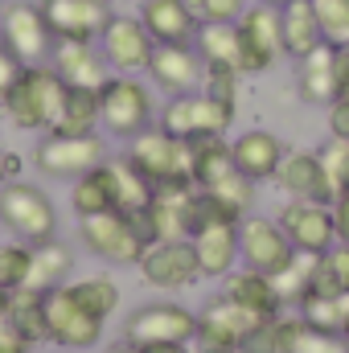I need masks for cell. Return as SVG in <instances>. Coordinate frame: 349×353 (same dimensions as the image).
Instances as JSON below:
<instances>
[{"label":"cell","instance_id":"obj_5","mask_svg":"<svg viewBox=\"0 0 349 353\" xmlns=\"http://www.w3.org/2000/svg\"><path fill=\"white\" fill-rule=\"evenodd\" d=\"M235 123V103L218 99L210 90H189L173 94L161 111V128L173 132L181 140H206V136H226V128Z\"/></svg>","mask_w":349,"mask_h":353},{"label":"cell","instance_id":"obj_23","mask_svg":"<svg viewBox=\"0 0 349 353\" xmlns=\"http://www.w3.org/2000/svg\"><path fill=\"white\" fill-rule=\"evenodd\" d=\"M189 247L197 255L201 275H230L239 263V222H214V226H197L189 234Z\"/></svg>","mask_w":349,"mask_h":353},{"label":"cell","instance_id":"obj_52","mask_svg":"<svg viewBox=\"0 0 349 353\" xmlns=\"http://www.w3.org/2000/svg\"><path fill=\"white\" fill-rule=\"evenodd\" d=\"M267 4H275V8H279V4H292V0H267Z\"/></svg>","mask_w":349,"mask_h":353},{"label":"cell","instance_id":"obj_25","mask_svg":"<svg viewBox=\"0 0 349 353\" xmlns=\"http://www.w3.org/2000/svg\"><path fill=\"white\" fill-rule=\"evenodd\" d=\"M296 87L308 103H333L341 94V79H337V46L321 41L312 54H304L296 62Z\"/></svg>","mask_w":349,"mask_h":353},{"label":"cell","instance_id":"obj_16","mask_svg":"<svg viewBox=\"0 0 349 353\" xmlns=\"http://www.w3.org/2000/svg\"><path fill=\"white\" fill-rule=\"evenodd\" d=\"M193 193H197L193 181H173V185H157L152 189V201L144 210L152 243H161V239H189L193 234Z\"/></svg>","mask_w":349,"mask_h":353},{"label":"cell","instance_id":"obj_42","mask_svg":"<svg viewBox=\"0 0 349 353\" xmlns=\"http://www.w3.org/2000/svg\"><path fill=\"white\" fill-rule=\"evenodd\" d=\"M29 271V243H0V292H17Z\"/></svg>","mask_w":349,"mask_h":353},{"label":"cell","instance_id":"obj_38","mask_svg":"<svg viewBox=\"0 0 349 353\" xmlns=\"http://www.w3.org/2000/svg\"><path fill=\"white\" fill-rule=\"evenodd\" d=\"M70 292H74V300L94 312L99 321H107L115 308H119V288L107 279V275H90V279H79V283H70Z\"/></svg>","mask_w":349,"mask_h":353},{"label":"cell","instance_id":"obj_44","mask_svg":"<svg viewBox=\"0 0 349 353\" xmlns=\"http://www.w3.org/2000/svg\"><path fill=\"white\" fill-rule=\"evenodd\" d=\"M21 70H25V62H21V58L4 46V37H0V94L17 83V74H21Z\"/></svg>","mask_w":349,"mask_h":353},{"label":"cell","instance_id":"obj_49","mask_svg":"<svg viewBox=\"0 0 349 353\" xmlns=\"http://www.w3.org/2000/svg\"><path fill=\"white\" fill-rule=\"evenodd\" d=\"M17 173V161L4 152V144H0V185H8V176Z\"/></svg>","mask_w":349,"mask_h":353},{"label":"cell","instance_id":"obj_47","mask_svg":"<svg viewBox=\"0 0 349 353\" xmlns=\"http://www.w3.org/2000/svg\"><path fill=\"white\" fill-rule=\"evenodd\" d=\"M0 353H29V341L21 337L17 325H4L0 329Z\"/></svg>","mask_w":349,"mask_h":353},{"label":"cell","instance_id":"obj_20","mask_svg":"<svg viewBox=\"0 0 349 353\" xmlns=\"http://www.w3.org/2000/svg\"><path fill=\"white\" fill-rule=\"evenodd\" d=\"M41 12H46L54 37L99 41V33L115 17V4L111 0H41Z\"/></svg>","mask_w":349,"mask_h":353},{"label":"cell","instance_id":"obj_39","mask_svg":"<svg viewBox=\"0 0 349 353\" xmlns=\"http://www.w3.org/2000/svg\"><path fill=\"white\" fill-rule=\"evenodd\" d=\"M296 308H300V321H308L312 329L341 333V296H321V292H308Z\"/></svg>","mask_w":349,"mask_h":353},{"label":"cell","instance_id":"obj_30","mask_svg":"<svg viewBox=\"0 0 349 353\" xmlns=\"http://www.w3.org/2000/svg\"><path fill=\"white\" fill-rule=\"evenodd\" d=\"M70 267H74L70 247H62L58 239L37 243V247H29V271H25V283H21V288H29V292H50V288L66 283Z\"/></svg>","mask_w":349,"mask_h":353},{"label":"cell","instance_id":"obj_35","mask_svg":"<svg viewBox=\"0 0 349 353\" xmlns=\"http://www.w3.org/2000/svg\"><path fill=\"white\" fill-rule=\"evenodd\" d=\"M70 205H74L79 218H94V214H107L111 210V185H107V169L103 165H94L90 173L74 176Z\"/></svg>","mask_w":349,"mask_h":353},{"label":"cell","instance_id":"obj_7","mask_svg":"<svg viewBox=\"0 0 349 353\" xmlns=\"http://www.w3.org/2000/svg\"><path fill=\"white\" fill-rule=\"evenodd\" d=\"M99 128L123 140L152 128V94L136 74H111L99 87Z\"/></svg>","mask_w":349,"mask_h":353},{"label":"cell","instance_id":"obj_6","mask_svg":"<svg viewBox=\"0 0 349 353\" xmlns=\"http://www.w3.org/2000/svg\"><path fill=\"white\" fill-rule=\"evenodd\" d=\"M128 161L152 181V189L173 185V181H193L189 176L193 173V144L165 132V128H144L140 136H132Z\"/></svg>","mask_w":349,"mask_h":353},{"label":"cell","instance_id":"obj_31","mask_svg":"<svg viewBox=\"0 0 349 353\" xmlns=\"http://www.w3.org/2000/svg\"><path fill=\"white\" fill-rule=\"evenodd\" d=\"M193 50L201 54L206 66H239V29L235 21H210V25H197V37H193Z\"/></svg>","mask_w":349,"mask_h":353},{"label":"cell","instance_id":"obj_24","mask_svg":"<svg viewBox=\"0 0 349 353\" xmlns=\"http://www.w3.org/2000/svg\"><path fill=\"white\" fill-rule=\"evenodd\" d=\"M136 17L144 21L157 46H193L197 37V17L185 8V0H140Z\"/></svg>","mask_w":349,"mask_h":353},{"label":"cell","instance_id":"obj_40","mask_svg":"<svg viewBox=\"0 0 349 353\" xmlns=\"http://www.w3.org/2000/svg\"><path fill=\"white\" fill-rule=\"evenodd\" d=\"M312 8H317L325 41L346 46L349 41V0H312Z\"/></svg>","mask_w":349,"mask_h":353},{"label":"cell","instance_id":"obj_22","mask_svg":"<svg viewBox=\"0 0 349 353\" xmlns=\"http://www.w3.org/2000/svg\"><path fill=\"white\" fill-rule=\"evenodd\" d=\"M148 74L169 94H189V90H201V83H206V62L193 46H157Z\"/></svg>","mask_w":349,"mask_h":353},{"label":"cell","instance_id":"obj_2","mask_svg":"<svg viewBox=\"0 0 349 353\" xmlns=\"http://www.w3.org/2000/svg\"><path fill=\"white\" fill-rule=\"evenodd\" d=\"M79 239L87 243L90 255L107 259V263H140L144 251L152 247V234H148V222L144 214H119V210H107V214H94L79 222Z\"/></svg>","mask_w":349,"mask_h":353},{"label":"cell","instance_id":"obj_11","mask_svg":"<svg viewBox=\"0 0 349 353\" xmlns=\"http://www.w3.org/2000/svg\"><path fill=\"white\" fill-rule=\"evenodd\" d=\"M193 333H197V312H189L185 304H173V300L144 304L123 325L128 345H181V341H193Z\"/></svg>","mask_w":349,"mask_h":353},{"label":"cell","instance_id":"obj_15","mask_svg":"<svg viewBox=\"0 0 349 353\" xmlns=\"http://www.w3.org/2000/svg\"><path fill=\"white\" fill-rule=\"evenodd\" d=\"M279 226H283V234H288V243H292L296 251L325 255V251L337 243L333 205H325V201H304V197H292V201L279 210Z\"/></svg>","mask_w":349,"mask_h":353},{"label":"cell","instance_id":"obj_45","mask_svg":"<svg viewBox=\"0 0 349 353\" xmlns=\"http://www.w3.org/2000/svg\"><path fill=\"white\" fill-rule=\"evenodd\" d=\"M329 132L349 140V94H337V99L329 103Z\"/></svg>","mask_w":349,"mask_h":353},{"label":"cell","instance_id":"obj_14","mask_svg":"<svg viewBox=\"0 0 349 353\" xmlns=\"http://www.w3.org/2000/svg\"><path fill=\"white\" fill-rule=\"evenodd\" d=\"M99 50H103L111 74H140V70H148L157 41H152V33L144 29L140 17H119L115 12L107 21V29L99 33Z\"/></svg>","mask_w":349,"mask_h":353},{"label":"cell","instance_id":"obj_8","mask_svg":"<svg viewBox=\"0 0 349 353\" xmlns=\"http://www.w3.org/2000/svg\"><path fill=\"white\" fill-rule=\"evenodd\" d=\"M41 300H46V341H54L62 350H90V345H99L103 321L74 300L70 283L50 288Z\"/></svg>","mask_w":349,"mask_h":353},{"label":"cell","instance_id":"obj_37","mask_svg":"<svg viewBox=\"0 0 349 353\" xmlns=\"http://www.w3.org/2000/svg\"><path fill=\"white\" fill-rule=\"evenodd\" d=\"M46 292H29V288H17L12 292V325L21 329V337L33 345V341H46Z\"/></svg>","mask_w":349,"mask_h":353},{"label":"cell","instance_id":"obj_32","mask_svg":"<svg viewBox=\"0 0 349 353\" xmlns=\"http://www.w3.org/2000/svg\"><path fill=\"white\" fill-rule=\"evenodd\" d=\"M99 128V90H83V87H66L58 123L50 132H66V136H87Z\"/></svg>","mask_w":349,"mask_h":353},{"label":"cell","instance_id":"obj_28","mask_svg":"<svg viewBox=\"0 0 349 353\" xmlns=\"http://www.w3.org/2000/svg\"><path fill=\"white\" fill-rule=\"evenodd\" d=\"M222 296H230L235 304H243L247 312H255V316H279V308H283V300H279V292H275V283H271V275H263V271H230L226 275V292Z\"/></svg>","mask_w":349,"mask_h":353},{"label":"cell","instance_id":"obj_36","mask_svg":"<svg viewBox=\"0 0 349 353\" xmlns=\"http://www.w3.org/2000/svg\"><path fill=\"white\" fill-rule=\"evenodd\" d=\"M321 296H346L349 292V247L333 243L325 255H317V271H312V288Z\"/></svg>","mask_w":349,"mask_h":353},{"label":"cell","instance_id":"obj_48","mask_svg":"<svg viewBox=\"0 0 349 353\" xmlns=\"http://www.w3.org/2000/svg\"><path fill=\"white\" fill-rule=\"evenodd\" d=\"M136 350H144V353H197V350H189V341H181V345H136Z\"/></svg>","mask_w":349,"mask_h":353},{"label":"cell","instance_id":"obj_53","mask_svg":"<svg viewBox=\"0 0 349 353\" xmlns=\"http://www.w3.org/2000/svg\"><path fill=\"white\" fill-rule=\"evenodd\" d=\"M239 353H243V350H239Z\"/></svg>","mask_w":349,"mask_h":353},{"label":"cell","instance_id":"obj_17","mask_svg":"<svg viewBox=\"0 0 349 353\" xmlns=\"http://www.w3.org/2000/svg\"><path fill=\"white\" fill-rule=\"evenodd\" d=\"M136 267H140L144 283L165 288V292L189 288L193 279H201V271H197V255H193L189 239H161V243H152Z\"/></svg>","mask_w":349,"mask_h":353},{"label":"cell","instance_id":"obj_1","mask_svg":"<svg viewBox=\"0 0 349 353\" xmlns=\"http://www.w3.org/2000/svg\"><path fill=\"white\" fill-rule=\"evenodd\" d=\"M62 99H66V83L58 79V70H54L50 62L25 66V70L17 74V83L0 94L8 119H12L21 132H50V128L58 123Z\"/></svg>","mask_w":349,"mask_h":353},{"label":"cell","instance_id":"obj_51","mask_svg":"<svg viewBox=\"0 0 349 353\" xmlns=\"http://www.w3.org/2000/svg\"><path fill=\"white\" fill-rule=\"evenodd\" d=\"M115 353H144V350H136V345H123V350H115Z\"/></svg>","mask_w":349,"mask_h":353},{"label":"cell","instance_id":"obj_4","mask_svg":"<svg viewBox=\"0 0 349 353\" xmlns=\"http://www.w3.org/2000/svg\"><path fill=\"white\" fill-rule=\"evenodd\" d=\"M0 222L12 239L37 247V243H50L58 234V210L50 201L46 189L29 185V181H8L0 185Z\"/></svg>","mask_w":349,"mask_h":353},{"label":"cell","instance_id":"obj_34","mask_svg":"<svg viewBox=\"0 0 349 353\" xmlns=\"http://www.w3.org/2000/svg\"><path fill=\"white\" fill-rule=\"evenodd\" d=\"M312 271H317V255L312 251H292V259L271 275L279 300L283 304H300L308 296V288H312Z\"/></svg>","mask_w":349,"mask_h":353},{"label":"cell","instance_id":"obj_12","mask_svg":"<svg viewBox=\"0 0 349 353\" xmlns=\"http://www.w3.org/2000/svg\"><path fill=\"white\" fill-rule=\"evenodd\" d=\"M0 37H4V46H8L25 66L50 62L54 29H50L41 4H29V0H12V4H4V8H0Z\"/></svg>","mask_w":349,"mask_h":353},{"label":"cell","instance_id":"obj_3","mask_svg":"<svg viewBox=\"0 0 349 353\" xmlns=\"http://www.w3.org/2000/svg\"><path fill=\"white\" fill-rule=\"evenodd\" d=\"M189 144H193V173H189L193 185L230 201L239 214H247L255 201V181L235 165L230 144L222 136H206V140H189Z\"/></svg>","mask_w":349,"mask_h":353},{"label":"cell","instance_id":"obj_19","mask_svg":"<svg viewBox=\"0 0 349 353\" xmlns=\"http://www.w3.org/2000/svg\"><path fill=\"white\" fill-rule=\"evenodd\" d=\"M50 66L58 70V79L66 87H83V90H99L111 79V66H107L103 50L94 41H74V37H54Z\"/></svg>","mask_w":349,"mask_h":353},{"label":"cell","instance_id":"obj_43","mask_svg":"<svg viewBox=\"0 0 349 353\" xmlns=\"http://www.w3.org/2000/svg\"><path fill=\"white\" fill-rule=\"evenodd\" d=\"M247 4H251V0H185V8L197 17V25H210V21H239Z\"/></svg>","mask_w":349,"mask_h":353},{"label":"cell","instance_id":"obj_50","mask_svg":"<svg viewBox=\"0 0 349 353\" xmlns=\"http://www.w3.org/2000/svg\"><path fill=\"white\" fill-rule=\"evenodd\" d=\"M341 337L349 341V292L341 296Z\"/></svg>","mask_w":349,"mask_h":353},{"label":"cell","instance_id":"obj_21","mask_svg":"<svg viewBox=\"0 0 349 353\" xmlns=\"http://www.w3.org/2000/svg\"><path fill=\"white\" fill-rule=\"evenodd\" d=\"M275 181H279V189L288 197L325 201V205L337 201V189H333V181H329V173H325V165H321L317 152H288L279 161V169H275Z\"/></svg>","mask_w":349,"mask_h":353},{"label":"cell","instance_id":"obj_29","mask_svg":"<svg viewBox=\"0 0 349 353\" xmlns=\"http://www.w3.org/2000/svg\"><path fill=\"white\" fill-rule=\"evenodd\" d=\"M107 185H111V210L119 214H144L152 201V181L140 173L132 161H103Z\"/></svg>","mask_w":349,"mask_h":353},{"label":"cell","instance_id":"obj_27","mask_svg":"<svg viewBox=\"0 0 349 353\" xmlns=\"http://www.w3.org/2000/svg\"><path fill=\"white\" fill-rule=\"evenodd\" d=\"M279 37H283V54H288V58H296V62H300L304 54H312V50L325 41L312 0L279 4Z\"/></svg>","mask_w":349,"mask_h":353},{"label":"cell","instance_id":"obj_9","mask_svg":"<svg viewBox=\"0 0 349 353\" xmlns=\"http://www.w3.org/2000/svg\"><path fill=\"white\" fill-rule=\"evenodd\" d=\"M259 321L263 316L247 312V308L235 304L230 296L210 300V304L197 312V333H193L197 353H239L247 345V337L255 333Z\"/></svg>","mask_w":349,"mask_h":353},{"label":"cell","instance_id":"obj_18","mask_svg":"<svg viewBox=\"0 0 349 353\" xmlns=\"http://www.w3.org/2000/svg\"><path fill=\"white\" fill-rule=\"evenodd\" d=\"M292 251L296 247L288 243L279 222H271V218H243L239 222V259L251 271L275 275L279 267L292 259Z\"/></svg>","mask_w":349,"mask_h":353},{"label":"cell","instance_id":"obj_10","mask_svg":"<svg viewBox=\"0 0 349 353\" xmlns=\"http://www.w3.org/2000/svg\"><path fill=\"white\" fill-rule=\"evenodd\" d=\"M239 29V66L243 74H263L279 54H283V37H279V8L255 0L243 8V17L235 21Z\"/></svg>","mask_w":349,"mask_h":353},{"label":"cell","instance_id":"obj_41","mask_svg":"<svg viewBox=\"0 0 349 353\" xmlns=\"http://www.w3.org/2000/svg\"><path fill=\"white\" fill-rule=\"evenodd\" d=\"M317 157H321L325 173H329V181H333L337 197L349 193V140H346V136H329V144H325Z\"/></svg>","mask_w":349,"mask_h":353},{"label":"cell","instance_id":"obj_46","mask_svg":"<svg viewBox=\"0 0 349 353\" xmlns=\"http://www.w3.org/2000/svg\"><path fill=\"white\" fill-rule=\"evenodd\" d=\"M333 226H337V243L349 247V193H341L333 201Z\"/></svg>","mask_w":349,"mask_h":353},{"label":"cell","instance_id":"obj_33","mask_svg":"<svg viewBox=\"0 0 349 353\" xmlns=\"http://www.w3.org/2000/svg\"><path fill=\"white\" fill-rule=\"evenodd\" d=\"M283 353H349V341L341 333L312 329L300 316H283Z\"/></svg>","mask_w":349,"mask_h":353},{"label":"cell","instance_id":"obj_13","mask_svg":"<svg viewBox=\"0 0 349 353\" xmlns=\"http://www.w3.org/2000/svg\"><path fill=\"white\" fill-rule=\"evenodd\" d=\"M33 161H37V169L46 176H66V181H74V176L90 173L94 165L107 161V144L99 140V132H87V136L46 132L41 144H37V152H33Z\"/></svg>","mask_w":349,"mask_h":353},{"label":"cell","instance_id":"obj_26","mask_svg":"<svg viewBox=\"0 0 349 353\" xmlns=\"http://www.w3.org/2000/svg\"><path fill=\"white\" fill-rule=\"evenodd\" d=\"M230 157H235V165L251 181H267V176H275L279 161H283V144H279L275 132L251 128V132H243V136L230 140Z\"/></svg>","mask_w":349,"mask_h":353}]
</instances>
